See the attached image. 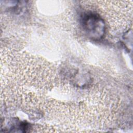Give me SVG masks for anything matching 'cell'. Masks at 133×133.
Wrapping results in <instances>:
<instances>
[{"label": "cell", "mask_w": 133, "mask_h": 133, "mask_svg": "<svg viewBox=\"0 0 133 133\" xmlns=\"http://www.w3.org/2000/svg\"><path fill=\"white\" fill-rule=\"evenodd\" d=\"M83 21L85 30L92 38H99L102 36L104 24L99 17L92 14L86 15Z\"/></svg>", "instance_id": "1"}]
</instances>
